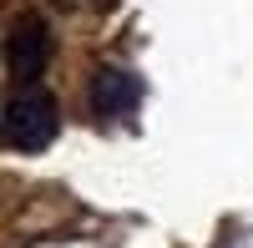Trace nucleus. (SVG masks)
Wrapping results in <instances>:
<instances>
[{"label":"nucleus","mask_w":253,"mask_h":248,"mask_svg":"<svg viewBox=\"0 0 253 248\" xmlns=\"http://www.w3.org/2000/svg\"><path fill=\"white\" fill-rule=\"evenodd\" d=\"M142 101V81L132 71H117V66H101L91 76V117H126Z\"/></svg>","instance_id":"3"},{"label":"nucleus","mask_w":253,"mask_h":248,"mask_svg":"<svg viewBox=\"0 0 253 248\" xmlns=\"http://www.w3.org/2000/svg\"><path fill=\"white\" fill-rule=\"evenodd\" d=\"M56 127H61L56 96L31 86V81L5 101V147L10 152H41V147H51Z\"/></svg>","instance_id":"1"},{"label":"nucleus","mask_w":253,"mask_h":248,"mask_svg":"<svg viewBox=\"0 0 253 248\" xmlns=\"http://www.w3.org/2000/svg\"><path fill=\"white\" fill-rule=\"evenodd\" d=\"M51 61V31L41 15H15L5 31V71L15 81H36Z\"/></svg>","instance_id":"2"}]
</instances>
